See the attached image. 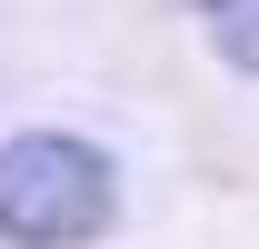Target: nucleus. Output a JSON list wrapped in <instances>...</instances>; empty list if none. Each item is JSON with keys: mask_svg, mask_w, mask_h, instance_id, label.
Listing matches in <instances>:
<instances>
[{"mask_svg": "<svg viewBox=\"0 0 259 249\" xmlns=\"http://www.w3.org/2000/svg\"><path fill=\"white\" fill-rule=\"evenodd\" d=\"M199 20H209V40H220V60L259 70V0H199Z\"/></svg>", "mask_w": 259, "mask_h": 249, "instance_id": "obj_2", "label": "nucleus"}, {"mask_svg": "<svg viewBox=\"0 0 259 249\" xmlns=\"http://www.w3.org/2000/svg\"><path fill=\"white\" fill-rule=\"evenodd\" d=\"M120 219V180L90 140L30 130L0 150V239L10 249H90Z\"/></svg>", "mask_w": 259, "mask_h": 249, "instance_id": "obj_1", "label": "nucleus"}]
</instances>
